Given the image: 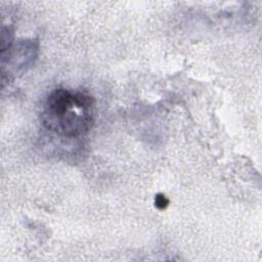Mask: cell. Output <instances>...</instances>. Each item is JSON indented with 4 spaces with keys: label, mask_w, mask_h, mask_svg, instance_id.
I'll use <instances>...</instances> for the list:
<instances>
[{
    "label": "cell",
    "mask_w": 262,
    "mask_h": 262,
    "mask_svg": "<svg viewBox=\"0 0 262 262\" xmlns=\"http://www.w3.org/2000/svg\"><path fill=\"white\" fill-rule=\"evenodd\" d=\"M41 121L47 130L59 136H82L93 124L94 99L81 91L54 89L44 101Z\"/></svg>",
    "instance_id": "1"
},
{
    "label": "cell",
    "mask_w": 262,
    "mask_h": 262,
    "mask_svg": "<svg viewBox=\"0 0 262 262\" xmlns=\"http://www.w3.org/2000/svg\"><path fill=\"white\" fill-rule=\"evenodd\" d=\"M155 205L158 209L160 210H163V209H166L167 206L169 205V200L162 193H159L157 194V196L155 198Z\"/></svg>",
    "instance_id": "2"
}]
</instances>
